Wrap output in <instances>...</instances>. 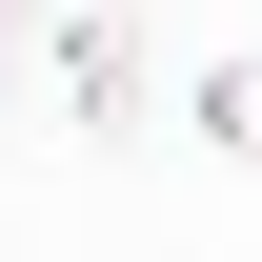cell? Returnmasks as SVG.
<instances>
[{
    "instance_id": "3",
    "label": "cell",
    "mask_w": 262,
    "mask_h": 262,
    "mask_svg": "<svg viewBox=\"0 0 262 262\" xmlns=\"http://www.w3.org/2000/svg\"><path fill=\"white\" fill-rule=\"evenodd\" d=\"M20 101H40V61H20V40H0V121H20Z\"/></svg>"
},
{
    "instance_id": "1",
    "label": "cell",
    "mask_w": 262,
    "mask_h": 262,
    "mask_svg": "<svg viewBox=\"0 0 262 262\" xmlns=\"http://www.w3.org/2000/svg\"><path fill=\"white\" fill-rule=\"evenodd\" d=\"M20 61H40V121H61V141H141V121H182L162 40H141L121 0H40V20H20Z\"/></svg>"
},
{
    "instance_id": "4",
    "label": "cell",
    "mask_w": 262,
    "mask_h": 262,
    "mask_svg": "<svg viewBox=\"0 0 262 262\" xmlns=\"http://www.w3.org/2000/svg\"><path fill=\"white\" fill-rule=\"evenodd\" d=\"M20 20H40V0H0V40H20Z\"/></svg>"
},
{
    "instance_id": "2",
    "label": "cell",
    "mask_w": 262,
    "mask_h": 262,
    "mask_svg": "<svg viewBox=\"0 0 262 262\" xmlns=\"http://www.w3.org/2000/svg\"><path fill=\"white\" fill-rule=\"evenodd\" d=\"M182 121L222 141V162H262V61H202V81H182Z\"/></svg>"
}]
</instances>
